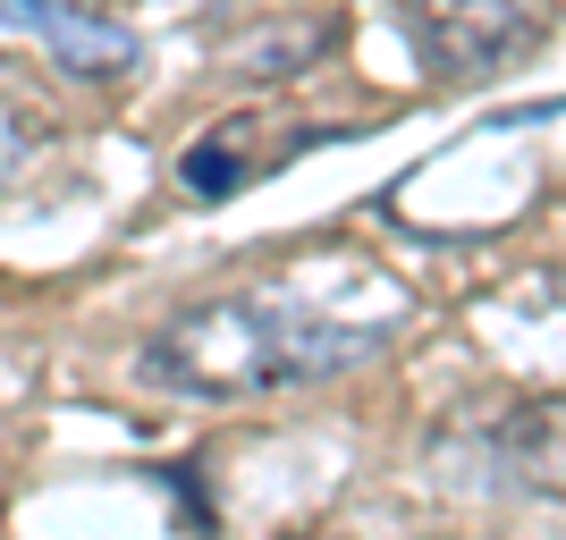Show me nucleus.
<instances>
[{"instance_id":"4","label":"nucleus","mask_w":566,"mask_h":540,"mask_svg":"<svg viewBox=\"0 0 566 540\" xmlns=\"http://www.w3.org/2000/svg\"><path fill=\"white\" fill-rule=\"evenodd\" d=\"M0 25H18V34H34V43L60 60L69 76H127L144 60L136 34L111 18H94V9H76V0H0Z\"/></svg>"},{"instance_id":"7","label":"nucleus","mask_w":566,"mask_h":540,"mask_svg":"<svg viewBox=\"0 0 566 540\" xmlns=\"http://www.w3.org/2000/svg\"><path fill=\"white\" fill-rule=\"evenodd\" d=\"M287 540H347V532H287Z\"/></svg>"},{"instance_id":"6","label":"nucleus","mask_w":566,"mask_h":540,"mask_svg":"<svg viewBox=\"0 0 566 540\" xmlns=\"http://www.w3.org/2000/svg\"><path fill=\"white\" fill-rule=\"evenodd\" d=\"M331 51V25L305 18V25H262V34H245V43L229 51L237 76H254V85H271V76H296L305 60H322Z\"/></svg>"},{"instance_id":"2","label":"nucleus","mask_w":566,"mask_h":540,"mask_svg":"<svg viewBox=\"0 0 566 540\" xmlns=\"http://www.w3.org/2000/svg\"><path fill=\"white\" fill-rule=\"evenodd\" d=\"M440 447H465L482 490L507 498H566V398H516L473 423H449Z\"/></svg>"},{"instance_id":"1","label":"nucleus","mask_w":566,"mask_h":540,"mask_svg":"<svg viewBox=\"0 0 566 540\" xmlns=\"http://www.w3.org/2000/svg\"><path fill=\"white\" fill-rule=\"evenodd\" d=\"M406 313H347L313 305L296 287H229V296H203V305L169 313L153 338L136 347V380L144 389H169V398H262V389H305V380H338L355 363H373L389 338H398Z\"/></svg>"},{"instance_id":"5","label":"nucleus","mask_w":566,"mask_h":540,"mask_svg":"<svg viewBox=\"0 0 566 540\" xmlns=\"http://www.w3.org/2000/svg\"><path fill=\"white\" fill-rule=\"evenodd\" d=\"M245 118H229V127H212V136H195L187 152H178V187L195 194V203H229L237 187H254L262 169H280L271 152H245Z\"/></svg>"},{"instance_id":"3","label":"nucleus","mask_w":566,"mask_h":540,"mask_svg":"<svg viewBox=\"0 0 566 540\" xmlns=\"http://www.w3.org/2000/svg\"><path fill=\"white\" fill-rule=\"evenodd\" d=\"M406 43L440 76H482L533 43V0H406Z\"/></svg>"},{"instance_id":"8","label":"nucleus","mask_w":566,"mask_h":540,"mask_svg":"<svg viewBox=\"0 0 566 540\" xmlns=\"http://www.w3.org/2000/svg\"><path fill=\"white\" fill-rule=\"evenodd\" d=\"M558 305H566V287H558Z\"/></svg>"}]
</instances>
